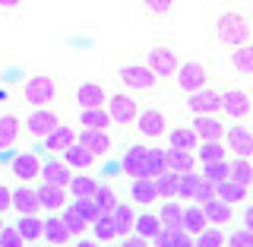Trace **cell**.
Listing matches in <instances>:
<instances>
[{"mask_svg": "<svg viewBox=\"0 0 253 247\" xmlns=\"http://www.w3.org/2000/svg\"><path fill=\"white\" fill-rule=\"evenodd\" d=\"M215 35H218L221 45L244 48V45H250V38H253V22L247 19V16L228 10V13H221L215 19Z\"/></svg>", "mask_w": 253, "mask_h": 247, "instance_id": "obj_1", "label": "cell"}, {"mask_svg": "<svg viewBox=\"0 0 253 247\" xmlns=\"http://www.w3.org/2000/svg\"><path fill=\"white\" fill-rule=\"evenodd\" d=\"M57 99V79L54 76H32L26 79V86H22V101L32 108H47L51 101Z\"/></svg>", "mask_w": 253, "mask_h": 247, "instance_id": "obj_2", "label": "cell"}, {"mask_svg": "<svg viewBox=\"0 0 253 247\" xmlns=\"http://www.w3.org/2000/svg\"><path fill=\"white\" fill-rule=\"evenodd\" d=\"M117 79H121L130 92H149V89L158 86V76L146 67V63H126V67L117 70Z\"/></svg>", "mask_w": 253, "mask_h": 247, "instance_id": "obj_3", "label": "cell"}, {"mask_svg": "<svg viewBox=\"0 0 253 247\" xmlns=\"http://www.w3.org/2000/svg\"><path fill=\"white\" fill-rule=\"evenodd\" d=\"M108 114H111V121H114L117 127H130V124L139 121L142 111H139V105H136L133 95L117 92V95H111V99H108Z\"/></svg>", "mask_w": 253, "mask_h": 247, "instance_id": "obj_4", "label": "cell"}, {"mask_svg": "<svg viewBox=\"0 0 253 247\" xmlns=\"http://www.w3.org/2000/svg\"><path fill=\"white\" fill-rule=\"evenodd\" d=\"M209 70L203 67V63H196V60H187V63H180V73H177V86H180V92H187V95H196V92H203V89H209Z\"/></svg>", "mask_w": 253, "mask_h": 247, "instance_id": "obj_5", "label": "cell"}, {"mask_svg": "<svg viewBox=\"0 0 253 247\" xmlns=\"http://www.w3.org/2000/svg\"><path fill=\"white\" fill-rule=\"evenodd\" d=\"M187 108L196 117H215L218 111H225V95L215 89H203L196 95H187Z\"/></svg>", "mask_w": 253, "mask_h": 247, "instance_id": "obj_6", "label": "cell"}, {"mask_svg": "<svg viewBox=\"0 0 253 247\" xmlns=\"http://www.w3.org/2000/svg\"><path fill=\"white\" fill-rule=\"evenodd\" d=\"M146 67L152 70V73L158 76V79H168V76H174V73H180V63H177V54L171 51V48H152V51L146 54Z\"/></svg>", "mask_w": 253, "mask_h": 247, "instance_id": "obj_7", "label": "cell"}, {"mask_svg": "<svg viewBox=\"0 0 253 247\" xmlns=\"http://www.w3.org/2000/svg\"><path fill=\"white\" fill-rule=\"evenodd\" d=\"M124 174H130L133 181H142L149 178V146H130L124 152ZM152 181V178H149Z\"/></svg>", "mask_w": 253, "mask_h": 247, "instance_id": "obj_8", "label": "cell"}, {"mask_svg": "<svg viewBox=\"0 0 253 247\" xmlns=\"http://www.w3.org/2000/svg\"><path fill=\"white\" fill-rule=\"evenodd\" d=\"M57 127H60L57 114H54L51 108H38V111H32V114L26 117V130L32 133V137H38V140H47Z\"/></svg>", "mask_w": 253, "mask_h": 247, "instance_id": "obj_9", "label": "cell"}, {"mask_svg": "<svg viewBox=\"0 0 253 247\" xmlns=\"http://www.w3.org/2000/svg\"><path fill=\"white\" fill-rule=\"evenodd\" d=\"M76 174L67 168V162H57V158H51V162H44L42 168V181L47 187H60V190H70V184H73Z\"/></svg>", "mask_w": 253, "mask_h": 247, "instance_id": "obj_10", "label": "cell"}, {"mask_svg": "<svg viewBox=\"0 0 253 247\" xmlns=\"http://www.w3.org/2000/svg\"><path fill=\"white\" fill-rule=\"evenodd\" d=\"M105 99H108V92H105V86H101V83H83L76 89V105H79V111L105 108Z\"/></svg>", "mask_w": 253, "mask_h": 247, "instance_id": "obj_11", "label": "cell"}, {"mask_svg": "<svg viewBox=\"0 0 253 247\" xmlns=\"http://www.w3.org/2000/svg\"><path fill=\"white\" fill-rule=\"evenodd\" d=\"M42 168H44V165L38 162V158L32 155V152H22V155H16L13 162H10L13 178L19 181V184H26V187H29V181H32V178H38V174H42Z\"/></svg>", "mask_w": 253, "mask_h": 247, "instance_id": "obj_12", "label": "cell"}, {"mask_svg": "<svg viewBox=\"0 0 253 247\" xmlns=\"http://www.w3.org/2000/svg\"><path fill=\"white\" fill-rule=\"evenodd\" d=\"M196 130V137H200V143H221L228 137L225 124L218 121V117H193V124H190Z\"/></svg>", "mask_w": 253, "mask_h": 247, "instance_id": "obj_13", "label": "cell"}, {"mask_svg": "<svg viewBox=\"0 0 253 247\" xmlns=\"http://www.w3.org/2000/svg\"><path fill=\"white\" fill-rule=\"evenodd\" d=\"M225 140H228L225 146L231 149L237 158H250V155H253V130H247V127H241V124L231 127Z\"/></svg>", "mask_w": 253, "mask_h": 247, "instance_id": "obj_14", "label": "cell"}, {"mask_svg": "<svg viewBox=\"0 0 253 247\" xmlns=\"http://www.w3.org/2000/svg\"><path fill=\"white\" fill-rule=\"evenodd\" d=\"M136 130H139L146 140L165 137V114H162L158 108H146V111L139 114V121H136Z\"/></svg>", "mask_w": 253, "mask_h": 247, "instance_id": "obj_15", "label": "cell"}, {"mask_svg": "<svg viewBox=\"0 0 253 247\" xmlns=\"http://www.w3.org/2000/svg\"><path fill=\"white\" fill-rule=\"evenodd\" d=\"M13 209L19 212V216H35L38 209H42V200H38V190H32L26 184H19L13 190Z\"/></svg>", "mask_w": 253, "mask_h": 247, "instance_id": "obj_16", "label": "cell"}, {"mask_svg": "<svg viewBox=\"0 0 253 247\" xmlns=\"http://www.w3.org/2000/svg\"><path fill=\"white\" fill-rule=\"evenodd\" d=\"M250 95L244 89H228L225 92V114L234 117V121H244V117L250 114Z\"/></svg>", "mask_w": 253, "mask_h": 247, "instance_id": "obj_17", "label": "cell"}, {"mask_svg": "<svg viewBox=\"0 0 253 247\" xmlns=\"http://www.w3.org/2000/svg\"><path fill=\"white\" fill-rule=\"evenodd\" d=\"M79 143H83L89 152L98 158V155H108L111 146H114V140H111V133H101V130H79Z\"/></svg>", "mask_w": 253, "mask_h": 247, "instance_id": "obj_18", "label": "cell"}, {"mask_svg": "<svg viewBox=\"0 0 253 247\" xmlns=\"http://www.w3.org/2000/svg\"><path fill=\"white\" fill-rule=\"evenodd\" d=\"M168 140H171V149H180V152H193V149L203 146L193 127H174L168 133Z\"/></svg>", "mask_w": 253, "mask_h": 247, "instance_id": "obj_19", "label": "cell"}, {"mask_svg": "<svg viewBox=\"0 0 253 247\" xmlns=\"http://www.w3.org/2000/svg\"><path fill=\"white\" fill-rule=\"evenodd\" d=\"M136 212H133V206L130 203H121V206H117V209H114V225H117V238H124V241H126V238H130L133 232H136Z\"/></svg>", "mask_w": 253, "mask_h": 247, "instance_id": "obj_20", "label": "cell"}, {"mask_svg": "<svg viewBox=\"0 0 253 247\" xmlns=\"http://www.w3.org/2000/svg\"><path fill=\"white\" fill-rule=\"evenodd\" d=\"M114 124L108 114V108H95V111H79V127L83 130H101L108 133V127Z\"/></svg>", "mask_w": 253, "mask_h": 247, "instance_id": "obj_21", "label": "cell"}, {"mask_svg": "<svg viewBox=\"0 0 253 247\" xmlns=\"http://www.w3.org/2000/svg\"><path fill=\"white\" fill-rule=\"evenodd\" d=\"M76 143H79V137H76L73 127H57V130H54L51 137L44 140V146L51 149V152H67V149L76 146Z\"/></svg>", "mask_w": 253, "mask_h": 247, "instance_id": "obj_22", "label": "cell"}, {"mask_svg": "<svg viewBox=\"0 0 253 247\" xmlns=\"http://www.w3.org/2000/svg\"><path fill=\"white\" fill-rule=\"evenodd\" d=\"M70 238H73V235H70V228L67 225H63V219H44V241L47 244H54V247H67L70 244Z\"/></svg>", "mask_w": 253, "mask_h": 247, "instance_id": "obj_23", "label": "cell"}, {"mask_svg": "<svg viewBox=\"0 0 253 247\" xmlns=\"http://www.w3.org/2000/svg\"><path fill=\"white\" fill-rule=\"evenodd\" d=\"M184 216H187V209H184V206H180L177 200L165 203V206H162V212H158L162 225H165V228H174V232H184Z\"/></svg>", "mask_w": 253, "mask_h": 247, "instance_id": "obj_24", "label": "cell"}, {"mask_svg": "<svg viewBox=\"0 0 253 247\" xmlns=\"http://www.w3.org/2000/svg\"><path fill=\"white\" fill-rule=\"evenodd\" d=\"M63 162H67V168H76V171H85V168H92V162H95V155L89 152V149L83 146V143H76V146H70L67 152H63Z\"/></svg>", "mask_w": 253, "mask_h": 247, "instance_id": "obj_25", "label": "cell"}, {"mask_svg": "<svg viewBox=\"0 0 253 247\" xmlns=\"http://www.w3.org/2000/svg\"><path fill=\"white\" fill-rule=\"evenodd\" d=\"M168 171L174 174H190V171H196V155L193 152H180V149H168Z\"/></svg>", "mask_w": 253, "mask_h": 247, "instance_id": "obj_26", "label": "cell"}, {"mask_svg": "<svg viewBox=\"0 0 253 247\" xmlns=\"http://www.w3.org/2000/svg\"><path fill=\"white\" fill-rule=\"evenodd\" d=\"M206 228H209V219H206V209L203 206H190L187 216H184V232L190 238H200Z\"/></svg>", "mask_w": 253, "mask_h": 247, "instance_id": "obj_27", "label": "cell"}, {"mask_svg": "<svg viewBox=\"0 0 253 247\" xmlns=\"http://www.w3.org/2000/svg\"><path fill=\"white\" fill-rule=\"evenodd\" d=\"M98 181L89 178V174H76L73 184H70V194H73V200H95V194H98Z\"/></svg>", "mask_w": 253, "mask_h": 247, "instance_id": "obj_28", "label": "cell"}, {"mask_svg": "<svg viewBox=\"0 0 253 247\" xmlns=\"http://www.w3.org/2000/svg\"><path fill=\"white\" fill-rule=\"evenodd\" d=\"M155 190H158V197L162 200H180V174H174V171H168V174H162V178H155Z\"/></svg>", "mask_w": 253, "mask_h": 247, "instance_id": "obj_29", "label": "cell"}, {"mask_svg": "<svg viewBox=\"0 0 253 247\" xmlns=\"http://www.w3.org/2000/svg\"><path fill=\"white\" fill-rule=\"evenodd\" d=\"M165 232V225H162V219L152 216V212H142V216L136 219V232L133 235H139V238H146V241H155L158 235Z\"/></svg>", "mask_w": 253, "mask_h": 247, "instance_id": "obj_30", "label": "cell"}, {"mask_svg": "<svg viewBox=\"0 0 253 247\" xmlns=\"http://www.w3.org/2000/svg\"><path fill=\"white\" fill-rule=\"evenodd\" d=\"M152 247H196V238H190L187 232H174V228H165V232L152 241Z\"/></svg>", "mask_w": 253, "mask_h": 247, "instance_id": "obj_31", "label": "cell"}, {"mask_svg": "<svg viewBox=\"0 0 253 247\" xmlns=\"http://www.w3.org/2000/svg\"><path fill=\"white\" fill-rule=\"evenodd\" d=\"M231 70L241 76H253V45L234 48L231 51Z\"/></svg>", "mask_w": 253, "mask_h": 247, "instance_id": "obj_32", "label": "cell"}, {"mask_svg": "<svg viewBox=\"0 0 253 247\" xmlns=\"http://www.w3.org/2000/svg\"><path fill=\"white\" fill-rule=\"evenodd\" d=\"M38 200H42V209L57 212V209H63V203H67V194H63L60 187H47V184H42V187H38Z\"/></svg>", "mask_w": 253, "mask_h": 247, "instance_id": "obj_33", "label": "cell"}, {"mask_svg": "<svg viewBox=\"0 0 253 247\" xmlns=\"http://www.w3.org/2000/svg\"><path fill=\"white\" fill-rule=\"evenodd\" d=\"M16 232L26 238V244L29 241H38V238H44V222L35 219V216H19V222H16Z\"/></svg>", "mask_w": 253, "mask_h": 247, "instance_id": "obj_34", "label": "cell"}, {"mask_svg": "<svg viewBox=\"0 0 253 247\" xmlns=\"http://www.w3.org/2000/svg\"><path fill=\"white\" fill-rule=\"evenodd\" d=\"M16 137H19V117L6 111V114L0 117V149H10L16 143Z\"/></svg>", "mask_w": 253, "mask_h": 247, "instance_id": "obj_35", "label": "cell"}, {"mask_svg": "<svg viewBox=\"0 0 253 247\" xmlns=\"http://www.w3.org/2000/svg\"><path fill=\"white\" fill-rule=\"evenodd\" d=\"M130 194H133V203H139V206H149L158 197V190H155V181H149V178H142V181H133L130 184Z\"/></svg>", "mask_w": 253, "mask_h": 247, "instance_id": "obj_36", "label": "cell"}, {"mask_svg": "<svg viewBox=\"0 0 253 247\" xmlns=\"http://www.w3.org/2000/svg\"><path fill=\"white\" fill-rule=\"evenodd\" d=\"M225 152H228L225 143H203V146L196 149V158H200L203 165H218V162H225Z\"/></svg>", "mask_w": 253, "mask_h": 247, "instance_id": "obj_37", "label": "cell"}, {"mask_svg": "<svg viewBox=\"0 0 253 247\" xmlns=\"http://www.w3.org/2000/svg\"><path fill=\"white\" fill-rule=\"evenodd\" d=\"M218 200L228 203V206H237V203L247 200V187L234 184V181H225V184H218Z\"/></svg>", "mask_w": 253, "mask_h": 247, "instance_id": "obj_38", "label": "cell"}, {"mask_svg": "<svg viewBox=\"0 0 253 247\" xmlns=\"http://www.w3.org/2000/svg\"><path fill=\"white\" fill-rule=\"evenodd\" d=\"M168 174V149H158V146H149V178H162Z\"/></svg>", "mask_w": 253, "mask_h": 247, "instance_id": "obj_39", "label": "cell"}, {"mask_svg": "<svg viewBox=\"0 0 253 247\" xmlns=\"http://www.w3.org/2000/svg\"><path fill=\"white\" fill-rule=\"evenodd\" d=\"M231 181L234 184H244V187L253 184V162L250 158H234L231 162Z\"/></svg>", "mask_w": 253, "mask_h": 247, "instance_id": "obj_40", "label": "cell"}, {"mask_svg": "<svg viewBox=\"0 0 253 247\" xmlns=\"http://www.w3.org/2000/svg\"><path fill=\"white\" fill-rule=\"evenodd\" d=\"M203 178L209 181V184H225V181H231V162H218V165H203Z\"/></svg>", "mask_w": 253, "mask_h": 247, "instance_id": "obj_41", "label": "cell"}, {"mask_svg": "<svg viewBox=\"0 0 253 247\" xmlns=\"http://www.w3.org/2000/svg\"><path fill=\"white\" fill-rule=\"evenodd\" d=\"M206 209V219L212 222V225H228L231 222V206L221 203V200H212L209 206H203Z\"/></svg>", "mask_w": 253, "mask_h": 247, "instance_id": "obj_42", "label": "cell"}, {"mask_svg": "<svg viewBox=\"0 0 253 247\" xmlns=\"http://www.w3.org/2000/svg\"><path fill=\"white\" fill-rule=\"evenodd\" d=\"M92 232H95V241H114L117 238V225H114V212H108V216H101L98 222L92 225Z\"/></svg>", "mask_w": 253, "mask_h": 247, "instance_id": "obj_43", "label": "cell"}, {"mask_svg": "<svg viewBox=\"0 0 253 247\" xmlns=\"http://www.w3.org/2000/svg\"><path fill=\"white\" fill-rule=\"evenodd\" d=\"M95 203H98L101 216H108V212H114L117 206H121V200H117V194H114V187H111V184H101V187H98V194H95Z\"/></svg>", "mask_w": 253, "mask_h": 247, "instance_id": "obj_44", "label": "cell"}, {"mask_svg": "<svg viewBox=\"0 0 253 247\" xmlns=\"http://www.w3.org/2000/svg\"><path fill=\"white\" fill-rule=\"evenodd\" d=\"M203 174L200 171H190L180 178V200H196V194H200V187H203Z\"/></svg>", "mask_w": 253, "mask_h": 247, "instance_id": "obj_45", "label": "cell"}, {"mask_svg": "<svg viewBox=\"0 0 253 247\" xmlns=\"http://www.w3.org/2000/svg\"><path fill=\"white\" fill-rule=\"evenodd\" d=\"M142 13L149 16V19H168V16L174 13V3H168V0H149V3L139 6Z\"/></svg>", "mask_w": 253, "mask_h": 247, "instance_id": "obj_46", "label": "cell"}, {"mask_svg": "<svg viewBox=\"0 0 253 247\" xmlns=\"http://www.w3.org/2000/svg\"><path fill=\"white\" fill-rule=\"evenodd\" d=\"M63 225H67L70 228V235H83L85 232V228H89V222H83V216H79V212H76V206H70V209H63Z\"/></svg>", "mask_w": 253, "mask_h": 247, "instance_id": "obj_47", "label": "cell"}, {"mask_svg": "<svg viewBox=\"0 0 253 247\" xmlns=\"http://www.w3.org/2000/svg\"><path fill=\"white\" fill-rule=\"evenodd\" d=\"M73 206H76L79 216H83V222H89V225H95V222L101 219V209H98L95 200H73Z\"/></svg>", "mask_w": 253, "mask_h": 247, "instance_id": "obj_48", "label": "cell"}, {"mask_svg": "<svg viewBox=\"0 0 253 247\" xmlns=\"http://www.w3.org/2000/svg\"><path fill=\"white\" fill-rule=\"evenodd\" d=\"M0 247H26V238L16 232V225H3L0 228Z\"/></svg>", "mask_w": 253, "mask_h": 247, "instance_id": "obj_49", "label": "cell"}, {"mask_svg": "<svg viewBox=\"0 0 253 247\" xmlns=\"http://www.w3.org/2000/svg\"><path fill=\"white\" fill-rule=\"evenodd\" d=\"M225 235L218 232V228H206V232L196 238V247H225Z\"/></svg>", "mask_w": 253, "mask_h": 247, "instance_id": "obj_50", "label": "cell"}, {"mask_svg": "<svg viewBox=\"0 0 253 247\" xmlns=\"http://www.w3.org/2000/svg\"><path fill=\"white\" fill-rule=\"evenodd\" d=\"M228 247H253V232H247V228L231 232L228 235Z\"/></svg>", "mask_w": 253, "mask_h": 247, "instance_id": "obj_51", "label": "cell"}, {"mask_svg": "<svg viewBox=\"0 0 253 247\" xmlns=\"http://www.w3.org/2000/svg\"><path fill=\"white\" fill-rule=\"evenodd\" d=\"M0 209H13V190L10 187H0Z\"/></svg>", "mask_w": 253, "mask_h": 247, "instance_id": "obj_52", "label": "cell"}, {"mask_svg": "<svg viewBox=\"0 0 253 247\" xmlns=\"http://www.w3.org/2000/svg\"><path fill=\"white\" fill-rule=\"evenodd\" d=\"M121 247H152V241H146V238H139V235H130Z\"/></svg>", "mask_w": 253, "mask_h": 247, "instance_id": "obj_53", "label": "cell"}, {"mask_svg": "<svg viewBox=\"0 0 253 247\" xmlns=\"http://www.w3.org/2000/svg\"><path fill=\"white\" fill-rule=\"evenodd\" d=\"M244 228H247V232H253V206H247V209H244Z\"/></svg>", "mask_w": 253, "mask_h": 247, "instance_id": "obj_54", "label": "cell"}, {"mask_svg": "<svg viewBox=\"0 0 253 247\" xmlns=\"http://www.w3.org/2000/svg\"><path fill=\"white\" fill-rule=\"evenodd\" d=\"M76 247H98V241H95V238H92V241H89V238H79Z\"/></svg>", "mask_w": 253, "mask_h": 247, "instance_id": "obj_55", "label": "cell"}]
</instances>
